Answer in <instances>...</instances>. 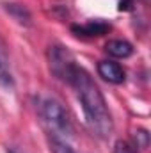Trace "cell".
<instances>
[{
  "instance_id": "obj_10",
  "label": "cell",
  "mask_w": 151,
  "mask_h": 153,
  "mask_svg": "<svg viewBox=\"0 0 151 153\" xmlns=\"http://www.w3.org/2000/svg\"><path fill=\"white\" fill-rule=\"evenodd\" d=\"M133 139H135V148H148V144H150V134L146 132V130H135V134H133Z\"/></svg>"
},
{
  "instance_id": "obj_12",
  "label": "cell",
  "mask_w": 151,
  "mask_h": 153,
  "mask_svg": "<svg viewBox=\"0 0 151 153\" xmlns=\"http://www.w3.org/2000/svg\"><path fill=\"white\" fill-rule=\"evenodd\" d=\"M7 153H20V152H16L14 148H9V150H7Z\"/></svg>"
},
{
  "instance_id": "obj_5",
  "label": "cell",
  "mask_w": 151,
  "mask_h": 153,
  "mask_svg": "<svg viewBox=\"0 0 151 153\" xmlns=\"http://www.w3.org/2000/svg\"><path fill=\"white\" fill-rule=\"evenodd\" d=\"M71 30L76 36H82V38H100L110 30V23H107L103 20H91V22L82 23V25H73Z\"/></svg>"
},
{
  "instance_id": "obj_7",
  "label": "cell",
  "mask_w": 151,
  "mask_h": 153,
  "mask_svg": "<svg viewBox=\"0 0 151 153\" xmlns=\"http://www.w3.org/2000/svg\"><path fill=\"white\" fill-rule=\"evenodd\" d=\"M105 50L109 55H112L115 59H128L133 53V45L128 43L126 39H110L105 45Z\"/></svg>"
},
{
  "instance_id": "obj_4",
  "label": "cell",
  "mask_w": 151,
  "mask_h": 153,
  "mask_svg": "<svg viewBox=\"0 0 151 153\" xmlns=\"http://www.w3.org/2000/svg\"><path fill=\"white\" fill-rule=\"evenodd\" d=\"M98 73L103 80L110 82V84H123L124 78H126V73L123 70V66L119 62H114V61H100L98 62Z\"/></svg>"
},
{
  "instance_id": "obj_8",
  "label": "cell",
  "mask_w": 151,
  "mask_h": 153,
  "mask_svg": "<svg viewBox=\"0 0 151 153\" xmlns=\"http://www.w3.org/2000/svg\"><path fill=\"white\" fill-rule=\"evenodd\" d=\"M4 7H5V11L16 20V23L23 25V27H29V25L32 23V14H30V11H29L23 4H5Z\"/></svg>"
},
{
  "instance_id": "obj_3",
  "label": "cell",
  "mask_w": 151,
  "mask_h": 153,
  "mask_svg": "<svg viewBox=\"0 0 151 153\" xmlns=\"http://www.w3.org/2000/svg\"><path fill=\"white\" fill-rule=\"evenodd\" d=\"M48 66H50V71L53 73L55 78L70 84V80H71L78 64H76L73 53L66 46L52 45L48 48Z\"/></svg>"
},
{
  "instance_id": "obj_9",
  "label": "cell",
  "mask_w": 151,
  "mask_h": 153,
  "mask_svg": "<svg viewBox=\"0 0 151 153\" xmlns=\"http://www.w3.org/2000/svg\"><path fill=\"white\" fill-rule=\"evenodd\" d=\"M48 144H50V150L52 153H76L66 141H62L57 134H52L48 137Z\"/></svg>"
},
{
  "instance_id": "obj_2",
  "label": "cell",
  "mask_w": 151,
  "mask_h": 153,
  "mask_svg": "<svg viewBox=\"0 0 151 153\" xmlns=\"http://www.w3.org/2000/svg\"><path fill=\"white\" fill-rule=\"evenodd\" d=\"M39 112L41 117L44 119V123L55 132V134H62V135H73V123L71 117L68 114V111L64 109V105L53 98V96H46L39 102Z\"/></svg>"
},
{
  "instance_id": "obj_1",
  "label": "cell",
  "mask_w": 151,
  "mask_h": 153,
  "mask_svg": "<svg viewBox=\"0 0 151 153\" xmlns=\"http://www.w3.org/2000/svg\"><path fill=\"white\" fill-rule=\"evenodd\" d=\"M70 85L76 91V96H78L82 111H84L85 123L91 128V132L101 139H109L114 130L112 114H110V109H109L100 87L93 80V76L82 66H76L75 73L70 80Z\"/></svg>"
},
{
  "instance_id": "obj_6",
  "label": "cell",
  "mask_w": 151,
  "mask_h": 153,
  "mask_svg": "<svg viewBox=\"0 0 151 153\" xmlns=\"http://www.w3.org/2000/svg\"><path fill=\"white\" fill-rule=\"evenodd\" d=\"M0 85L5 89H13L14 87V78L11 71V64H9V55L5 50L4 41L0 39Z\"/></svg>"
},
{
  "instance_id": "obj_11",
  "label": "cell",
  "mask_w": 151,
  "mask_h": 153,
  "mask_svg": "<svg viewBox=\"0 0 151 153\" xmlns=\"http://www.w3.org/2000/svg\"><path fill=\"white\" fill-rule=\"evenodd\" d=\"M114 153H139V152H137V148L132 146L130 143H126V141H117Z\"/></svg>"
}]
</instances>
